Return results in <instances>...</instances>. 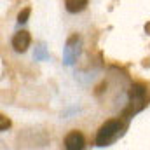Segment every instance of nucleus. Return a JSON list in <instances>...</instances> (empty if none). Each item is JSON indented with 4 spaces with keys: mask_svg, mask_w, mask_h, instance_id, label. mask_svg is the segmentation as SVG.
I'll use <instances>...</instances> for the list:
<instances>
[{
    "mask_svg": "<svg viewBox=\"0 0 150 150\" xmlns=\"http://www.w3.org/2000/svg\"><path fill=\"white\" fill-rule=\"evenodd\" d=\"M120 129H122V124L119 119H110L107 120L100 129H98V134H96V145L98 147H108L110 143H113L117 140V136L120 134Z\"/></svg>",
    "mask_w": 150,
    "mask_h": 150,
    "instance_id": "obj_1",
    "label": "nucleus"
},
{
    "mask_svg": "<svg viewBox=\"0 0 150 150\" xmlns=\"http://www.w3.org/2000/svg\"><path fill=\"white\" fill-rule=\"evenodd\" d=\"M86 147V138L80 131H70L67 136H65V149L67 150H84Z\"/></svg>",
    "mask_w": 150,
    "mask_h": 150,
    "instance_id": "obj_2",
    "label": "nucleus"
},
{
    "mask_svg": "<svg viewBox=\"0 0 150 150\" xmlns=\"http://www.w3.org/2000/svg\"><path fill=\"white\" fill-rule=\"evenodd\" d=\"M11 44H12V49H14L16 52H25V51L30 47V44H32V37H30V33H28L26 30H21V32H18V33L12 37Z\"/></svg>",
    "mask_w": 150,
    "mask_h": 150,
    "instance_id": "obj_3",
    "label": "nucleus"
},
{
    "mask_svg": "<svg viewBox=\"0 0 150 150\" xmlns=\"http://www.w3.org/2000/svg\"><path fill=\"white\" fill-rule=\"evenodd\" d=\"M79 37H72L68 42H67V47H65V63L67 65H72L74 63V59L79 56V44L77 45H74V42L77 40Z\"/></svg>",
    "mask_w": 150,
    "mask_h": 150,
    "instance_id": "obj_4",
    "label": "nucleus"
},
{
    "mask_svg": "<svg viewBox=\"0 0 150 150\" xmlns=\"http://www.w3.org/2000/svg\"><path fill=\"white\" fill-rule=\"evenodd\" d=\"M145 94H147V87L143 86V84H134L133 87H131V91H129V98H131V103H143V100H145Z\"/></svg>",
    "mask_w": 150,
    "mask_h": 150,
    "instance_id": "obj_5",
    "label": "nucleus"
},
{
    "mask_svg": "<svg viewBox=\"0 0 150 150\" xmlns=\"http://www.w3.org/2000/svg\"><path fill=\"white\" fill-rule=\"evenodd\" d=\"M86 5H87V0H65V7L72 14H77V12L84 11Z\"/></svg>",
    "mask_w": 150,
    "mask_h": 150,
    "instance_id": "obj_6",
    "label": "nucleus"
},
{
    "mask_svg": "<svg viewBox=\"0 0 150 150\" xmlns=\"http://www.w3.org/2000/svg\"><path fill=\"white\" fill-rule=\"evenodd\" d=\"M30 12H32V9H30V7H25V9L18 14V23H26L28 18H30Z\"/></svg>",
    "mask_w": 150,
    "mask_h": 150,
    "instance_id": "obj_7",
    "label": "nucleus"
},
{
    "mask_svg": "<svg viewBox=\"0 0 150 150\" xmlns=\"http://www.w3.org/2000/svg\"><path fill=\"white\" fill-rule=\"evenodd\" d=\"M9 126H11V120H9L5 115H0V129H2V131H5Z\"/></svg>",
    "mask_w": 150,
    "mask_h": 150,
    "instance_id": "obj_8",
    "label": "nucleus"
},
{
    "mask_svg": "<svg viewBox=\"0 0 150 150\" xmlns=\"http://www.w3.org/2000/svg\"><path fill=\"white\" fill-rule=\"evenodd\" d=\"M35 56H37L38 59H42V58H45V56H47V54L44 52V47H42V45H40V47H37V54H35Z\"/></svg>",
    "mask_w": 150,
    "mask_h": 150,
    "instance_id": "obj_9",
    "label": "nucleus"
}]
</instances>
